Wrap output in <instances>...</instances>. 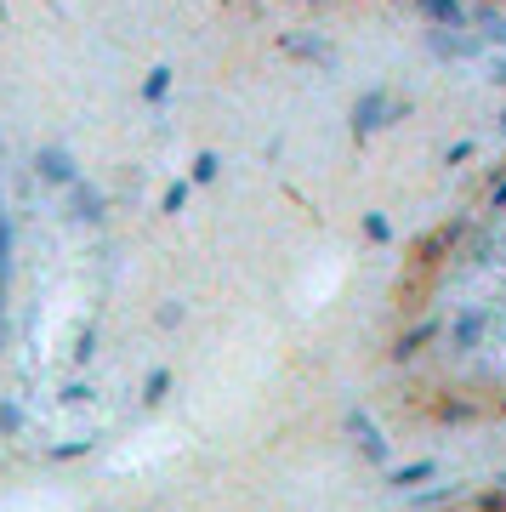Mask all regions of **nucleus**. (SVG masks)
<instances>
[{
	"label": "nucleus",
	"instance_id": "12",
	"mask_svg": "<svg viewBox=\"0 0 506 512\" xmlns=\"http://www.w3.org/2000/svg\"><path fill=\"white\" fill-rule=\"evenodd\" d=\"M217 177H222V154H211V148H205V154L194 160V183H217Z\"/></svg>",
	"mask_w": 506,
	"mask_h": 512
},
{
	"label": "nucleus",
	"instance_id": "16",
	"mask_svg": "<svg viewBox=\"0 0 506 512\" xmlns=\"http://www.w3.org/2000/svg\"><path fill=\"white\" fill-rule=\"evenodd\" d=\"M501 131H506V114H501Z\"/></svg>",
	"mask_w": 506,
	"mask_h": 512
},
{
	"label": "nucleus",
	"instance_id": "1",
	"mask_svg": "<svg viewBox=\"0 0 506 512\" xmlns=\"http://www.w3.org/2000/svg\"><path fill=\"white\" fill-rule=\"evenodd\" d=\"M393 114H398V97L387 92V86H376V92H364L359 103H353V131H359V137H370V131H381Z\"/></svg>",
	"mask_w": 506,
	"mask_h": 512
},
{
	"label": "nucleus",
	"instance_id": "7",
	"mask_svg": "<svg viewBox=\"0 0 506 512\" xmlns=\"http://www.w3.org/2000/svg\"><path fill=\"white\" fill-rule=\"evenodd\" d=\"M427 336H438V319H421V325L410 330V336H398L393 359H410V353H421V342H427Z\"/></svg>",
	"mask_w": 506,
	"mask_h": 512
},
{
	"label": "nucleus",
	"instance_id": "9",
	"mask_svg": "<svg viewBox=\"0 0 506 512\" xmlns=\"http://www.w3.org/2000/svg\"><path fill=\"white\" fill-rule=\"evenodd\" d=\"M6 279H12V217L0 211V291H6Z\"/></svg>",
	"mask_w": 506,
	"mask_h": 512
},
{
	"label": "nucleus",
	"instance_id": "6",
	"mask_svg": "<svg viewBox=\"0 0 506 512\" xmlns=\"http://www.w3.org/2000/svg\"><path fill=\"white\" fill-rule=\"evenodd\" d=\"M171 80H177V69H171V63H160V69H148L143 97H148V103H165V97H171Z\"/></svg>",
	"mask_w": 506,
	"mask_h": 512
},
{
	"label": "nucleus",
	"instance_id": "11",
	"mask_svg": "<svg viewBox=\"0 0 506 512\" xmlns=\"http://www.w3.org/2000/svg\"><path fill=\"white\" fill-rule=\"evenodd\" d=\"M478 35H484V40H495V46H506V18L484 6V12H478Z\"/></svg>",
	"mask_w": 506,
	"mask_h": 512
},
{
	"label": "nucleus",
	"instance_id": "13",
	"mask_svg": "<svg viewBox=\"0 0 506 512\" xmlns=\"http://www.w3.org/2000/svg\"><path fill=\"white\" fill-rule=\"evenodd\" d=\"M165 393H171V370H148V382H143V399H148V404H160Z\"/></svg>",
	"mask_w": 506,
	"mask_h": 512
},
{
	"label": "nucleus",
	"instance_id": "5",
	"mask_svg": "<svg viewBox=\"0 0 506 512\" xmlns=\"http://www.w3.org/2000/svg\"><path fill=\"white\" fill-rule=\"evenodd\" d=\"M69 194H74V217H86V222H103V194H97L91 183H74Z\"/></svg>",
	"mask_w": 506,
	"mask_h": 512
},
{
	"label": "nucleus",
	"instance_id": "10",
	"mask_svg": "<svg viewBox=\"0 0 506 512\" xmlns=\"http://www.w3.org/2000/svg\"><path fill=\"white\" fill-rule=\"evenodd\" d=\"M188 194H194V183H182V177H177V183L160 194V211H165V217H177L182 205H188Z\"/></svg>",
	"mask_w": 506,
	"mask_h": 512
},
{
	"label": "nucleus",
	"instance_id": "15",
	"mask_svg": "<svg viewBox=\"0 0 506 512\" xmlns=\"http://www.w3.org/2000/svg\"><path fill=\"white\" fill-rule=\"evenodd\" d=\"M489 205H506V177H501L495 188H489Z\"/></svg>",
	"mask_w": 506,
	"mask_h": 512
},
{
	"label": "nucleus",
	"instance_id": "2",
	"mask_svg": "<svg viewBox=\"0 0 506 512\" xmlns=\"http://www.w3.org/2000/svg\"><path fill=\"white\" fill-rule=\"evenodd\" d=\"M35 177H40V183H52V188H74V183H80L74 154L63 143H52V148H40V154H35Z\"/></svg>",
	"mask_w": 506,
	"mask_h": 512
},
{
	"label": "nucleus",
	"instance_id": "4",
	"mask_svg": "<svg viewBox=\"0 0 506 512\" xmlns=\"http://www.w3.org/2000/svg\"><path fill=\"white\" fill-rule=\"evenodd\" d=\"M484 46H489L484 35H461V29H450V35L438 29V35H433V52H438V57H478Z\"/></svg>",
	"mask_w": 506,
	"mask_h": 512
},
{
	"label": "nucleus",
	"instance_id": "8",
	"mask_svg": "<svg viewBox=\"0 0 506 512\" xmlns=\"http://www.w3.org/2000/svg\"><path fill=\"white\" fill-rule=\"evenodd\" d=\"M438 473V461H410V467H393V484L398 490H416L421 478H433Z\"/></svg>",
	"mask_w": 506,
	"mask_h": 512
},
{
	"label": "nucleus",
	"instance_id": "3",
	"mask_svg": "<svg viewBox=\"0 0 506 512\" xmlns=\"http://www.w3.org/2000/svg\"><path fill=\"white\" fill-rule=\"evenodd\" d=\"M416 12L433 23V29H467L472 23V12L461 6V0H416Z\"/></svg>",
	"mask_w": 506,
	"mask_h": 512
},
{
	"label": "nucleus",
	"instance_id": "14",
	"mask_svg": "<svg viewBox=\"0 0 506 512\" xmlns=\"http://www.w3.org/2000/svg\"><path fill=\"white\" fill-rule=\"evenodd\" d=\"M364 234L376 239V245H387V239H393V222L381 217V211H370V217H364Z\"/></svg>",
	"mask_w": 506,
	"mask_h": 512
}]
</instances>
